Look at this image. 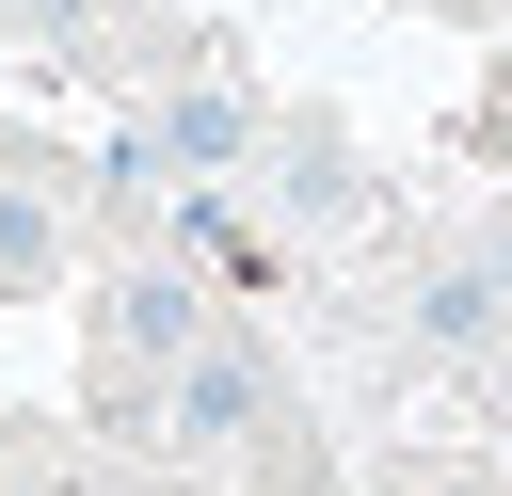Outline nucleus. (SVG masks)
Segmentation results:
<instances>
[{
    "instance_id": "nucleus-1",
    "label": "nucleus",
    "mask_w": 512,
    "mask_h": 496,
    "mask_svg": "<svg viewBox=\"0 0 512 496\" xmlns=\"http://www.w3.org/2000/svg\"><path fill=\"white\" fill-rule=\"evenodd\" d=\"M160 416H176V448H272V368H256V336H192L176 368H160Z\"/></svg>"
},
{
    "instance_id": "nucleus-4",
    "label": "nucleus",
    "mask_w": 512,
    "mask_h": 496,
    "mask_svg": "<svg viewBox=\"0 0 512 496\" xmlns=\"http://www.w3.org/2000/svg\"><path fill=\"white\" fill-rule=\"evenodd\" d=\"M64 272V192H0V288H48Z\"/></svg>"
},
{
    "instance_id": "nucleus-5",
    "label": "nucleus",
    "mask_w": 512,
    "mask_h": 496,
    "mask_svg": "<svg viewBox=\"0 0 512 496\" xmlns=\"http://www.w3.org/2000/svg\"><path fill=\"white\" fill-rule=\"evenodd\" d=\"M416 320H432V336H496V272H480V256H464V272H432V288H416Z\"/></svg>"
},
{
    "instance_id": "nucleus-3",
    "label": "nucleus",
    "mask_w": 512,
    "mask_h": 496,
    "mask_svg": "<svg viewBox=\"0 0 512 496\" xmlns=\"http://www.w3.org/2000/svg\"><path fill=\"white\" fill-rule=\"evenodd\" d=\"M208 320H224V304H208L192 272H128V288H112V352H128V368H176Z\"/></svg>"
},
{
    "instance_id": "nucleus-6",
    "label": "nucleus",
    "mask_w": 512,
    "mask_h": 496,
    "mask_svg": "<svg viewBox=\"0 0 512 496\" xmlns=\"http://www.w3.org/2000/svg\"><path fill=\"white\" fill-rule=\"evenodd\" d=\"M32 16H96V0H32Z\"/></svg>"
},
{
    "instance_id": "nucleus-2",
    "label": "nucleus",
    "mask_w": 512,
    "mask_h": 496,
    "mask_svg": "<svg viewBox=\"0 0 512 496\" xmlns=\"http://www.w3.org/2000/svg\"><path fill=\"white\" fill-rule=\"evenodd\" d=\"M240 144H256V96H240V80H176V96H160V128H144V160H160V176H224Z\"/></svg>"
}]
</instances>
